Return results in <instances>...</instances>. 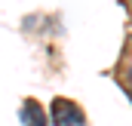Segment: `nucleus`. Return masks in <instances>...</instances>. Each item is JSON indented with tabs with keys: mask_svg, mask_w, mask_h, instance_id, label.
<instances>
[{
	"mask_svg": "<svg viewBox=\"0 0 132 126\" xmlns=\"http://www.w3.org/2000/svg\"><path fill=\"white\" fill-rule=\"evenodd\" d=\"M52 120H55V126H83V114L74 101L55 98L52 101Z\"/></svg>",
	"mask_w": 132,
	"mask_h": 126,
	"instance_id": "1",
	"label": "nucleus"
},
{
	"mask_svg": "<svg viewBox=\"0 0 132 126\" xmlns=\"http://www.w3.org/2000/svg\"><path fill=\"white\" fill-rule=\"evenodd\" d=\"M22 123L25 126H46V117H43V111H40L37 101H25V108H22Z\"/></svg>",
	"mask_w": 132,
	"mask_h": 126,
	"instance_id": "2",
	"label": "nucleus"
}]
</instances>
